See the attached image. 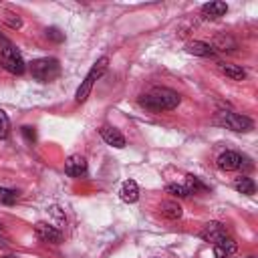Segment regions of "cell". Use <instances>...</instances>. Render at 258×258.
I'll use <instances>...</instances> for the list:
<instances>
[{
    "label": "cell",
    "mask_w": 258,
    "mask_h": 258,
    "mask_svg": "<svg viewBox=\"0 0 258 258\" xmlns=\"http://www.w3.org/2000/svg\"><path fill=\"white\" fill-rule=\"evenodd\" d=\"M179 95L167 87H153L139 99V103L151 111H171L179 105Z\"/></svg>",
    "instance_id": "6da1fadb"
},
{
    "label": "cell",
    "mask_w": 258,
    "mask_h": 258,
    "mask_svg": "<svg viewBox=\"0 0 258 258\" xmlns=\"http://www.w3.org/2000/svg\"><path fill=\"white\" fill-rule=\"evenodd\" d=\"M107 64H109V58L107 56H101L95 64H93V69L87 73V77H85V81L79 85V89H77V93H75V103H85L87 99H89V95H91V91H93V85H95V81L97 79H101V75L107 71Z\"/></svg>",
    "instance_id": "7a4b0ae2"
},
{
    "label": "cell",
    "mask_w": 258,
    "mask_h": 258,
    "mask_svg": "<svg viewBox=\"0 0 258 258\" xmlns=\"http://www.w3.org/2000/svg\"><path fill=\"white\" fill-rule=\"evenodd\" d=\"M30 75L38 83H50L60 75V64L56 58H48V56L36 58L30 62Z\"/></svg>",
    "instance_id": "3957f363"
},
{
    "label": "cell",
    "mask_w": 258,
    "mask_h": 258,
    "mask_svg": "<svg viewBox=\"0 0 258 258\" xmlns=\"http://www.w3.org/2000/svg\"><path fill=\"white\" fill-rule=\"evenodd\" d=\"M214 123L220 125V127H226L230 131H236V133H248V131L254 129L252 119H248V117H244L240 113H232V111H220V113H216Z\"/></svg>",
    "instance_id": "277c9868"
},
{
    "label": "cell",
    "mask_w": 258,
    "mask_h": 258,
    "mask_svg": "<svg viewBox=\"0 0 258 258\" xmlns=\"http://www.w3.org/2000/svg\"><path fill=\"white\" fill-rule=\"evenodd\" d=\"M0 62H2V67H4L8 73H12V75H22V73L26 71L24 58H22V54L18 52V48H16L12 42L0 46Z\"/></svg>",
    "instance_id": "5b68a950"
},
{
    "label": "cell",
    "mask_w": 258,
    "mask_h": 258,
    "mask_svg": "<svg viewBox=\"0 0 258 258\" xmlns=\"http://www.w3.org/2000/svg\"><path fill=\"white\" fill-rule=\"evenodd\" d=\"M34 234H36L38 240L50 242V244H58L62 240V232L56 226L48 224V222H36L34 224Z\"/></svg>",
    "instance_id": "8992f818"
},
{
    "label": "cell",
    "mask_w": 258,
    "mask_h": 258,
    "mask_svg": "<svg viewBox=\"0 0 258 258\" xmlns=\"http://www.w3.org/2000/svg\"><path fill=\"white\" fill-rule=\"evenodd\" d=\"M224 236H228V230H226V226L220 224V222H208V224L204 226V230L200 232V238H204L206 242H212V244H216V242L222 240Z\"/></svg>",
    "instance_id": "52a82bcc"
},
{
    "label": "cell",
    "mask_w": 258,
    "mask_h": 258,
    "mask_svg": "<svg viewBox=\"0 0 258 258\" xmlns=\"http://www.w3.org/2000/svg\"><path fill=\"white\" fill-rule=\"evenodd\" d=\"M242 161H244V157H242L240 153H236V151H224V153H220L218 159H216L218 167L224 169V171L240 169V167H242Z\"/></svg>",
    "instance_id": "ba28073f"
},
{
    "label": "cell",
    "mask_w": 258,
    "mask_h": 258,
    "mask_svg": "<svg viewBox=\"0 0 258 258\" xmlns=\"http://www.w3.org/2000/svg\"><path fill=\"white\" fill-rule=\"evenodd\" d=\"M64 171L71 177H81L87 173V159L83 155H71L64 161Z\"/></svg>",
    "instance_id": "9c48e42d"
},
{
    "label": "cell",
    "mask_w": 258,
    "mask_h": 258,
    "mask_svg": "<svg viewBox=\"0 0 258 258\" xmlns=\"http://www.w3.org/2000/svg\"><path fill=\"white\" fill-rule=\"evenodd\" d=\"M99 133H101V137H103V141H105L107 145H113V147H117V149L125 147V137L119 133V129H115V127H111V125H103V127L99 129Z\"/></svg>",
    "instance_id": "30bf717a"
},
{
    "label": "cell",
    "mask_w": 258,
    "mask_h": 258,
    "mask_svg": "<svg viewBox=\"0 0 258 258\" xmlns=\"http://www.w3.org/2000/svg\"><path fill=\"white\" fill-rule=\"evenodd\" d=\"M228 12V4L226 2H208L202 6V16L206 20H216V18H222L224 14Z\"/></svg>",
    "instance_id": "8fae6325"
},
{
    "label": "cell",
    "mask_w": 258,
    "mask_h": 258,
    "mask_svg": "<svg viewBox=\"0 0 258 258\" xmlns=\"http://www.w3.org/2000/svg\"><path fill=\"white\" fill-rule=\"evenodd\" d=\"M214 246V254H216V258H228V256H232L234 252H236V242H234V238L228 234V236H224L222 240H218L216 244H212Z\"/></svg>",
    "instance_id": "7c38bea8"
},
{
    "label": "cell",
    "mask_w": 258,
    "mask_h": 258,
    "mask_svg": "<svg viewBox=\"0 0 258 258\" xmlns=\"http://www.w3.org/2000/svg\"><path fill=\"white\" fill-rule=\"evenodd\" d=\"M185 52L196 54V56H214V54H216V48H214L210 42H204V40H191V42L185 44Z\"/></svg>",
    "instance_id": "4fadbf2b"
},
{
    "label": "cell",
    "mask_w": 258,
    "mask_h": 258,
    "mask_svg": "<svg viewBox=\"0 0 258 258\" xmlns=\"http://www.w3.org/2000/svg\"><path fill=\"white\" fill-rule=\"evenodd\" d=\"M119 198H121L123 202H127V204L137 202V198H139V187H137V181H133V179L123 181V185H121V189H119Z\"/></svg>",
    "instance_id": "5bb4252c"
},
{
    "label": "cell",
    "mask_w": 258,
    "mask_h": 258,
    "mask_svg": "<svg viewBox=\"0 0 258 258\" xmlns=\"http://www.w3.org/2000/svg\"><path fill=\"white\" fill-rule=\"evenodd\" d=\"M218 71L234 81H242L246 77V71L240 64H232V62H218Z\"/></svg>",
    "instance_id": "9a60e30c"
},
{
    "label": "cell",
    "mask_w": 258,
    "mask_h": 258,
    "mask_svg": "<svg viewBox=\"0 0 258 258\" xmlns=\"http://www.w3.org/2000/svg\"><path fill=\"white\" fill-rule=\"evenodd\" d=\"M234 187H236V191H240V194H244V196H252V194L256 191V183H254V179L248 177V175L236 177V179H234Z\"/></svg>",
    "instance_id": "2e32d148"
},
{
    "label": "cell",
    "mask_w": 258,
    "mask_h": 258,
    "mask_svg": "<svg viewBox=\"0 0 258 258\" xmlns=\"http://www.w3.org/2000/svg\"><path fill=\"white\" fill-rule=\"evenodd\" d=\"M159 212H161V216H165L169 220H177L183 214V210H181V206L177 202H161L159 204Z\"/></svg>",
    "instance_id": "e0dca14e"
},
{
    "label": "cell",
    "mask_w": 258,
    "mask_h": 258,
    "mask_svg": "<svg viewBox=\"0 0 258 258\" xmlns=\"http://www.w3.org/2000/svg\"><path fill=\"white\" fill-rule=\"evenodd\" d=\"M185 187L189 189V194H198V191H208V185L198 177V175H191L187 173L185 175Z\"/></svg>",
    "instance_id": "ac0fdd59"
},
{
    "label": "cell",
    "mask_w": 258,
    "mask_h": 258,
    "mask_svg": "<svg viewBox=\"0 0 258 258\" xmlns=\"http://www.w3.org/2000/svg\"><path fill=\"white\" fill-rule=\"evenodd\" d=\"M16 200H18V191H16V189H10V187H0V202H2V204L12 206Z\"/></svg>",
    "instance_id": "d6986e66"
},
{
    "label": "cell",
    "mask_w": 258,
    "mask_h": 258,
    "mask_svg": "<svg viewBox=\"0 0 258 258\" xmlns=\"http://www.w3.org/2000/svg\"><path fill=\"white\" fill-rule=\"evenodd\" d=\"M165 191L171 194V196H177V198H187V196H191L189 189H187L185 185H179V183H169V185L165 187Z\"/></svg>",
    "instance_id": "ffe728a7"
},
{
    "label": "cell",
    "mask_w": 258,
    "mask_h": 258,
    "mask_svg": "<svg viewBox=\"0 0 258 258\" xmlns=\"http://www.w3.org/2000/svg\"><path fill=\"white\" fill-rule=\"evenodd\" d=\"M46 38L52 40V42H62L64 40V32H60V28H56V26H48L46 28Z\"/></svg>",
    "instance_id": "44dd1931"
},
{
    "label": "cell",
    "mask_w": 258,
    "mask_h": 258,
    "mask_svg": "<svg viewBox=\"0 0 258 258\" xmlns=\"http://www.w3.org/2000/svg\"><path fill=\"white\" fill-rule=\"evenodd\" d=\"M8 133H10V119H8V115L0 109V139H4Z\"/></svg>",
    "instance_id": "7402d4cb"
},
{
    "label": "cell",
    "mask_w": 258,
    "mask_h": 258,
    "mask_svg": "<svg viewBox=\"0 0 258 258\" xmlns=\"http://www.w3.org/2000/svg\"><path fill=\"white\" fill-rule=\"evenodd\" d=\"M4 22H6L10 28H20V26H22L20 16L14 14V12H4Z\"/></svg>",
    "instance_id": "603a6c76"
},
{
    "label": "cell",
    "mask_w": 258,
    "mask_h": 258,
    "mask_svg": "<svg viewBox=\"0 0 258 258\" xmlns=\"http://www.w3.org/2000/svg\"><path fill=\"white\" fill-rule=\"evenodd\" d=\"M20 131H22V135H24V139H26L28 143H34V141H36V131H34V127L24 125Z\"/></svg>",
    "instance_id": "cb8c5ba5"
},
{
    "label": "cell",
    "mask_w": 258,
    "mask_h": 258,
    "mask_svg": "<svg viewBox=\"0 0 258 258\" xmlns=\"http://www.w3.org/2000/svg\"><path fill=\"white\" fill-rule=\"evenodd\" d=\"M50 214H52V216L56 218V222H58L60 226H64V224H67V218H64V216L60 214V210H58L56 206H52V208H50Z\"/></svg>",
    "instance_id": "d4e9b609"
},
{
    "label": "cell",
    "mask_w": 258,
    "mask_h": 258,
    "mask_svg": "<svg viewBox=\"0 0 258 258\" xmlns=\"http://www.w3.org/2000/svg\"><path fill=\"white\" fill-rule=\"evenodd\" d=\"M6 244H8V236H6V232L0 226V246H6Z\"/></svg>",
    "instance_id": "484cf974"
},
{
    "label": "cell",
    "mask_w": 258,
    "mask_h": 258,
    "mask_svg": "<svg viewBox=\"0 0 258 258\" xmlns=\"http://www.w3.org/2000/svg\"><path fill=\"white\" fill-rule=\"evenodd\" d=\"M4 258H12V256H4Z\"/></svg>",
    "instance_id": "4316f807"
},
{
    "label": "cell",
    "mask_w": 258,
    "mask_h": 258,
    "mask_svg": "<svg viewBox=\"0 0 258 258\" xmlns=\"http://www.w3.org/2000/svg\"><path fill=\"white\" fill-rule=\"evenodd\" d=\"M248 258H254V256H248Z\"/></svg>",
    "instance_id": "83f0119b"
}]
</instances>
